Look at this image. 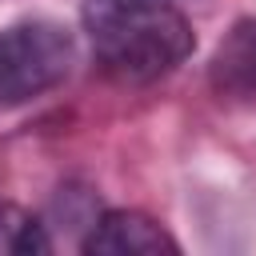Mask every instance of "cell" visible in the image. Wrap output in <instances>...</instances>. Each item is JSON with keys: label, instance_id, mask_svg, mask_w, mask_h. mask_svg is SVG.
<instances>
[{"label": "cell", "instance_id": "cell-4", "mask_svg": "<svg viewBox=\"0 0 256 256\" xmlns=\"http://www.w3.org/2000/svg\"><path fill=\"white\" fill-rule=\"evenodd\" d=\"M212 80L228 92L256 96V20H240L224 36L212 64Z\"/></svg>", "mask_w": 256, "mask_h": 256}, {"label": "cell", "instance_id": "cell-1", "mask_svg": "<svg viewBox=\"0 0 256 256\" xmlns=\"http://www.w3.org/2000/svg\"><path fill=\"white\" fill-rule=\"evenodd\" d=\"M84 32L100 68L124 84H152L196 48L188 16L168 0H88Z\"/></svg>", "mask_w": 256, "mask_h": 256}, {"label": "cell", "instance_id": "cell-2", "mask_svg": "<svg viewBox=\"0 0 256 256\" xmlns=\"http://www.w3.org/2000/svg\"><path fill=\"white\" fill-rule=\"evenodd\" d=\"M76 60L72 32L56 20H24L0 32V108L56 88Z\"/></svg>", "mask_w": 256, "mask_h": 256}, {"label": "cell", "instance_id": "cell-3", "mask_svg": "<svg viewBox=\"0 0 256 256\" xmlns=\"http://www.w3.org/2000/svg\"><path fill=\"white\" fill-rule=\"evenodd\" d=\"M80 248L88 256H176L180 252V244L168 236V228H160L152 216L132 212V208L96 216Z\"/></svg>", "mask_w": 256, "mask_h": 256}, {"label": "cell", "instance_id": "cell-5", "mask_svg": "<svg viewBox=\"0 0 256 256\" xmlns=\"http://www.w3.org/2000/svg\"><path fill=\"white\" fill-rule=\"evenodd\" d=\"M0 252H12V256L52 252L48 224L36 220V216H28V212L16 208V204H0Z\"/></svg>", "mask_w": 256, "mask_h": 256}]
</instances>
